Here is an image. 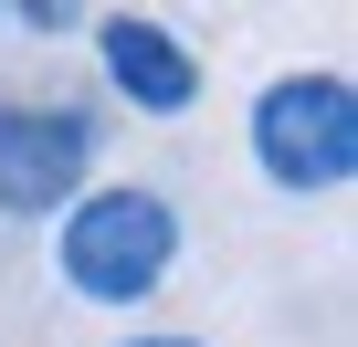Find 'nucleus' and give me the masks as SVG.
Wrapping results in <instances>:
<instances>
[{
    "instance_id": "1",
    "label": "nucleus",
    "mask_w": 358,
    "mask_h": 347,
    "mask_svg": "<svg viewBox=\"0 0 358 347\" xmlns=\"http://www.w3.org/2000/svg\"><path fill=\"white\" fill-rule=\"evenodd\" d=\"M53 274H64V295H85L106 316L158 305V284L179 274V200L148 179H85L53 211Z\"/></svg>"
},
{
    "instance_id": "2",
    "label": "nucleus",
    "mask_w": 358,
    "mask_h": 347,
    "mask_svg": "<svg viewBox=\"0 0 358 347\" xmlns=\"http://www.w3.org/2000/svg\"><path fill=\"white\" fill-rule=\"evenodd\" d=\"M253 168L285 190V200H316V190H348L358 168V84L337 64H306V74H274L253 95Z\"/></svg>"
},
{
    "instance_id": "3",
    "label": "nucleus",
    "mask_w": 358,
    "mask_h": 347,
    "mask_svg": "<svg viewBox=\"0 0 358 347\" xmlns=\"http://www.w3.org/2000/svg\"><path fill=\"white\" fill-rule=\"evenodd\" d=\"M95 179V105H0V221H53Z\"/></svg>"
},
{
    "instance_id": "4",
    "label": "nucleus",
    "mask_w": 358,
    "mask_h": 347,
    "mask_svg": "<svg viewBox=\"0 0 358 347\" xmlns=\"http://www.w3.org/2000/svg\"><path fill=\"white\" fill-rule=\"evenodd\" d=\"M85 43H95V74H106L116 105H137V116H190L201 105V53L179 43L169 22L106 11V22H85Z\"/></svg>"
},
{
    "instance_id": "5",
    "label": "nucleus",
    "mask_w": 358,
    "mask_h": 347,
    "mask_svg": "<svg viewBox=\"0 0 358 347\" xmlns=\"http://www.w3.org/2000/svg\"><path fill=\"white\" fill-rule=\"evenodd\" d=\"M22 32H43V43H64V32H85V0H0Z\"/></svg>"
},
{
    "instance_id": "6",
    "label": "nucleus",
    "mask_w": 358,
    "mask_h": 347,
    "mask_svg": "<svg viewBox=\"0 0 358 347\" xmlns=\"http://www.w3.org/2000/svg\"><path fill=\"white\" fill-rule=\"evenodd\" d=\"M116 347H211V337H179V326H148V337H116Z\"/></svg>"
},
{
    "instance_id": "7",
    "label": "nucleus",
    "mask_w": 358,
    "mask_h": 347,
    "mask_svg": "<svg viewBox=\"0 0 358 347\" xmlns=\"http://www.w3.org/2000/svg\"><path fill=\"white\" fill-rule=\"evenodd\" d=\"M0 105H11V95H0Z\"/></svg>"
}]
</instances>
